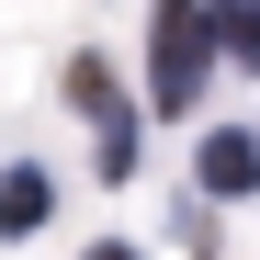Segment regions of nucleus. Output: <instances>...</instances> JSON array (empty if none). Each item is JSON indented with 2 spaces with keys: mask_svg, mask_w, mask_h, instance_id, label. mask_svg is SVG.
<instances>
[{
  "mask_svg": "<svg viewBox=\"0 0 260 260\" xmlns=\"http://www.w3.org/2000/svg\"><path fill=\"white\" fill-rule=\"evenodd\" d=\"M0 226H46V170H12L0 181Z\"/></svg>",
  "mask_w": 260,
  "mask_h": 260,
  "instance_id": "20e7f679",
  "label": "nucleus"
},
{
  "mask_svg": "<svg viewBox=\"0 0 260 260\" xmlns=\"http://www.w3.org/2000/svg\"><path fill=\"white\" fill-rule=\"evenodd\" d=\"M215 34H226V57H260V0H215Z\"/></svg>",
  "mask_w": 260,
  "mask_h": 260,
  "instance_id": "39448f33",
  "label": "nucleus"
},
{
  "mask_svg": "<svg viewBox=\"0 0 260 260\" xmlns=\"http://www.w3.org/2000/svg\"><path fill=\"white\" fill-rule=\"evenodd\" d=\"M91 260H136V249H91Z\"/></svg>",
  "mask_w": 260,
  "mask_h": 260,
  "instance_id": "423d86ee",
  "label": "nucleus"
},
{
  "mask_svg": "<svg viewBox=\"0 0 260 260\" xmlns=\"http://www.w3.org/2000/svg\"><path fill=\"white\" fill-rule=\"evenodd\" d=\"M204 192H260V136H204Z\"/></svg>",
  "mask_w": 260,
  "mask_h": 260,
  "instance_id": "7ed1b4c3",
  "label": "nucleus"
},
{
  "mask_svg": "<svg viewBox=\"0 0 260 260\" xmlns=\"http://www.w3.org/2000/svg\"><path fill=\"white\" fill-rule=\"evenodd\" d=\"M215 46H226V34H215L204 0H158V34H147V102H158V113H192Z\"/></svg>",
  "mask_w": 260,
  "mask_h": 260,
  "instance_id": "f257e3e1",
  "label": "nucleus"
},
{
  "mask_svg": "<svg viewBox=\"0 0 260 260\" xmlns=\"http://www.w3.org/2000/svg\"><path fill=\"white\" fill-rule=\"evenodd\" d=\"M68 102H79V113L102 124V170L124 181V170H136V113H124V91H113V68H102V57H79V68H68Z\"/></svg>",
  "mask_w": 260,
  "mask_h": 260,
  "instance_id": "f03ea898",
  "label": "nucleus"
}]
</instances>
